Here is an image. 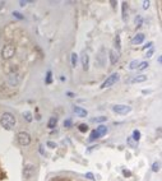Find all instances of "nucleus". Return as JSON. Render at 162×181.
Returning <instances> with one entry per match:
<instances>
[{
  "label": "nucleus",
  "mask_w": 162,
  "mask_h": 181,
  "mask_svg": "<svg viewBox=\"0 0 162 181\" xmlns=\"http://www.w3.org/2000/svg\"><path fill=\"white\" fill-rule=\"evenodd\" d=\"M17 124V119L13 114L10 112H4L0 118V125H2L5 130H13Z\"/></svg>",
  "instance_id": "nucleus-1"
},
{
  "label": "nucleus",
  "mask_w": 162,
  "mask_h": 181,
  "mask_svg": "<svg viewBox=\"0 0 162 181\" xmlns=\"http://www.w3.org/2000/svg\"><path fill=\"white\" fill-rule=\"evenodd\" d=\"M15 54V46L13 44H5L2 49V58L4 60H10Z\"/></svg>",
  "instance_id": "nucleus-2"
},
{
  "label": "nucleus",
  "mask_w": 162,
  "mask_h": 181,
  "mask_svg": "<svg viewBox=\"0 0 162 181\" xmlns=\"http://www.w3.org/2000/svg\"><path fill=\"white\" fill-rule=\"evenodd\" d=\"M31 140H32V138H31V135H29L27 131H19V133L17 134V142H18L20 145L26 147V145L31 144Z\"/></svg>",
  "instance_id": "nucleus-3"
},
{
  "label": "nucleus",
  "mask_w": 162,
  "mask_h": 181,
  "mask_svg": "<svg viewBox=\"0 0 162 181\" xmlns=\"http://www.w3.org/2000/svg\"><path fill=\"white\" fill-rule=\"evenodd\" d=\"M120 79V75H119L117 73H112L110 77H107L106 78V80L102 83V86H101V88H109V87H111V86H114V84Z\"/></svg>",
  "instance_id": "nucleus-4"
},
{
  "label": "nucleus",
  "mask_w": 162,
  "mask_h": 181,
  "mask_svg": "<svg viewBox=\"0 0 162 181\" xmlns=\"http://www.w3.org/2000/svg\"><path fill=\"white\" fill-rule=\"evenodd\" d=\"M112 111L119 114V115H126L132 111V107L128 105H115L112 107Z\"/></svg>",
  "instance_id": "nucleus-5"
},
{
  "label": "nucleus",
  "mask_w": 162,
  "mask_h": 181,
  "mask_svg": "<svg viewBox=\"0 0 162 181\" xmlns=\"http://www.w3.org/2000/svg\"><path fill=\"white\" fill-rule=\"evenodd\" d=\"M35 171H36V167L33 165H26L24 168H23V177L24 180H31L35 175Z\"/></svg>",
  "instance_id": "nucleus-6"
},
{
  "label": "nucleus",
  "mask_w": 162,
  "mask_h": 181,
  "mask_svg": "<svg viewBox=\"0 0 162 181\" xmlns=\"http://www.w3.org/2000/svg\"><path fill=\"white\" fill-rule=\"evenodd\" d=\"M109 56H110V62L112 64V65H115V64L119 61V58H120V52H117L116 50H110Z\"/></svg>",
  "instance_id": "nucleus-7"
},
{
  "label": "nucleus",
  "mask_w": 162,
  "mask_h": 181,
  "mask_svg": "<svg viewBox=\"0 0 162 181\" xmlns=\"http://www.w3.org/2000/svg\"><path fill=\"white\" fill-rule=\"evenodd\" d=\"M73 111L75 112V115H78L79 118H85V116L88 115V111L85 109H83V107H79V106H74Z\"/></svg>",
  "instance_id": "nucleus-8"
},
{
  "label": "nucleus",
  "mask_w": 162,
  "mask_h": 181,
  "mask_svg": "<svg viewBox=\"0 0 162 181\" xmlns=\"http://www.w3.org/2000/svg\"><path fill=\"white\" fill-rule=\"evenodd\" d=\"M82 67H83L84 71H87L90 69V56H88V54L82 55Z\"/></svg>",
  "instance_id": "nucleus-9"
},
{
  "label": "nucleus",
  "mask_w": 162,
  "mask_h": 181,
  "mask_svg": "<svg viewBox=\"0 0 162 181\" xmlns=\"http://www.w3.org/2000/svg\"><path fill=\"white\" fill-rule=\"evenodd\" d=\"M144 38H146V36L143 35V33H137L134 37H133V40H132V44L133 45H140L142 42L144 41Z\"/></svg>",
  "instance_id": "nucleus-10"
},
{
  "label": "nucleus",
  "mask_w": 162,
  "mask_h": 181,
  "mask_svg": "<svg viewBox=\"0 0 162 181\" xmlns=\"http://www.w3.org/2000/svg\"><path fill=\"white\" fill-rule=\"evenodd\" d=\"M9 84L10 86H15V84H18V82H19V75L18 74H14V73H12V74H9Z\"/></svg>",
  "instance_id": "nucleus-11"
},
{
  "label": "nucleus",
  "mask_w": 162,
  "mask_h": 181,
  "mask_svg": "<svg viewBox=\"0 0 162 181\" xmlns=\"http://www.w3.org/2000/svg\"><path fill=\"white\" fill-rule=\"evenodd\" d=\"M147 80V75H137V77H133L132 79H130V83L132 84H135V83H143V82H146Z\"/></svg>",
  "instance_id": "nucleus-12"
},
{
  "label": "nucleus",
  "mask_w": 162,
  "mask_h": 181,
  "mask_svg": "<svg viewBox=\"0 0 162 181\" xmlns=\"http://www.w3.org/2000/svg\"><path fill=\"white\" fill-rule=\"evenodd\" d=\"M96 133L99 134V136H103V135H106V133H107V127H106L105 125H100V126L96 129Z\"/></svg>",
  "instance_id": "nucleus-13"
},
{
  "label": "nucleus",
  "mask_w": 162,
  "mask_h": 181,
  "mask_svg": "<svg viewBox=\"0 0 162 181\" xmlns=\"http://www.w3.org/2000/svg\"><path fill=\"white\" fill-rule=\"evenodd\" d=\"M56 124H58V119L56 118H50V120L47 123V127H49V129H54V127L56 126Z\"/></svg>",
  "instance_id": "nucleus-14"
},
{
  "label": "nucleus",
  "mask_w": 162,
  "mask_h": 181,
  "mask_svg": "<svg viewBox=\"0 0 162 181\" xmlns=\"http://www.w3.org/2000/svg\"><path fill=\"white\" fill-rule=\"evenodd\" d=\"M23 118L27 123H32V120H33V116H32V114L29 111H24L23 112Z\"/></svg>",
  "instance_id": "nucleus-15"
},
{
  "label": "nucleus",
  "mask_w": 162,
  "mask_h": 181,
  "mask_svg": "<svg viewBox=\"0 0 162 181\" xmlns=\"http://www.w3.org/2000/svg\"><path fill=\"white\" fill-rule=\"evenodd\" d=\"M128 18V3L124 2L123 3V20H126Z\"/></svg>",
  "instance_id": "nucleus-16"
},
{
  "label": "nucleus",
  "mask_w": 162,
  "mask_h": 181,
  "mask_svg": "<svg viewBox=\"0 0 162 181\" xmlns=\"http://www.w3.org/2000/svg\"><path fill=\"white\" fill-rule=\"evenodd\" d=\"M148 67H149V64H148L147 61H142V62H139V64H138L137 69H138V70H146Z\"/></svg>",
  "instance_id": "nucleus-17"
},
{
  "label": "nucleus",
  "mask_w": 162,
  "mask_h": 181,
  "mask_svg": "<svg viewBox=\"0 0 162 181\" xmlns=\"http://www.w3.org/2000/svg\"><path fill=\"white\" fill-rule=\"evenodd\" d=\"M115 46H116V51L120 52L121 44H120V36H119V35H116V37H115Z\"/></svg>",
  "instance_id": "nucleus-18"
},
{
  "label": "nucleus",
  "mask_w": 162,
  "mask_h": 181,
  "mask_svg": "<svg viewBox=\"0 0 162 181\" xmlns=\"http://www.w3.org/2000/svg\"><path fill=\"white\" fill-rule=\"evenodd\" d=\"M77 61H78V55L75 54V52H73L72 54V67L73 68L77 67Z\"/></svg>",
  "instance_id": "nucleus-19"
},
{
  "label": "nucleus",
  "mask_w": 162,
  "mask_h": 181,
  "mask_svg": "<svg viewBox=\"0 0 162 181\" xmlns=\"http://www.w3.org/2000/svg\"><path fill=\"white\" fill-rule=\"evenodd\" d=\"M132 139H134L135 142H138L140 139V131L139 130H134L133 131V136H132Z\"/></svg>",
  "instance_id": "nucleus-20"
},
{
  "label": "nucleus",
  "mask_w": 162,
  "mask_h": 181,
  "mask_svg": "<svg viewBox=\"0 0 162 181\" xmlns=\"http://www.w3.org/2000/svg\"><path fill=\"white\" fill-rule=\"evenodd\" d=\"M78 129H79L81 133H85V131H88V125L87 124H81L78 126Z\"/></svg>",
  "instance_id": "nucleus-21"
},
{
  "label": "nucleus",
  "mask_w": 162,
  "mask_h": 181,
  "mask_svg": "<svg viewBox=\"0 0 162 181\" xmlns=\"http://www.w3.org/2000/svg\"><path fill=\"white\" fill-rule=\"evenodd\" d=\"M97 138H100V136H99V134L96 133V130L91 131V134H90V142H93V140H96Z\"/></svg>",
  "instance_id": "nucleus-22"
},
{
  "label": "nucleus",
  "mask_w": 162,
  "mask_h": 181,
  "mask_svg": "<svg viewBox=\"0 0 162 181\" xmlns=\"http://www.w3.org/2000/svg\"><path fill=\"white\" fill-rule=\"evenodd\" d=\"M160 167H161V163L160 162H153V165H152V171L153 172H158L160 171Z\"/></svg>",
  "instance_id": "nucleus-23"
},
{
  "label": "nucleus",
  "mask_w": 162,
  "mask_h": 181,
  "mask_svg": "<svg viewBox=\"0 0 162 181\" xmlns=\"http://www.w3.org/2000/svg\"><path fill=\"white\" fill-rule=\"evenodd\" d=\"M138 64H139V62H138L137 60H133V61H132L130 64H129V69H132V70H133V69H137Z\"/></svg>",
  "instance_id": "nucleus-24"
},
{
  "label": "nucleus",
  "mask_w": 162,
  "mask_h": 181,
  "mask_svg": "<svg viewBox=\"0 0 162 181\" xmlns=\"http://www.w3.org/2000/svg\"><path fill=\"white\" fill-rule=\"evenodd\" d=\"M106 120H107L106 116H100V118H96L93 121H94V123H103V121H106Z\"/></svg>",
  "instance_id": "nucleus-25"
},
{
  "label": "nucleus",
  "mask_w": 162,
  "mask_h": 181,
  "mask_svg": "<svg viewBox=\"0 0 162 181\" xmlns=\"http://www.w3.org/2000/svg\"><path fill=\"white\" fill-rule=\"evenodd\" d=\"M135 24H137V27H142V17L140 15H138L135 18Z\"/></svg>",
  "instance_id": "nucleus-26"
},
{
  "label": "nucleus",
  "mask_w": 162,
  "mask_h": 181,
  "mask_svg": "<svg viewBox=\"0 0 162 181\" xmlns=\"http://www.w3.org/2000/svg\"><path fill=\"white\" fill-rule=\"evenodd\" d=\"M51 75H52V74H51V71L49 70V71H47V74H46V83H47V84H50V83H51Z\"/></svg>",
  "instance_id": "nucleus-27"
},
{
  "label": "nucleus",
  "mask_w": 162,
  "mask_h": 181,
  "mask_svg": "<svg viewBox=\"0 0 162 181\" xmlns=\"http://www.w3.org/2000/svg\"><path fill=\"white\" fill-rule=\"evenodd\" d=\"M149 4H151L149 0H144V2H143V9H148L149 8Z\"/></svg>",
  "instance_id": "nucleus-28"
},
{
  "label": "nucleus",
  "mask_w": 162,
  "mask_h": 181,
  "mask_svg": "<svg viewBox=\"0 0 162 181\" xmlns=\"http://www.w3.org/2000/svg\"><path fill=\"white\" fill-rule=\"evenodd\" d=\"M64 126H65V127H70L72 126V120L70 119L65 120V121H64Z\"/></svg>",
  "instance_id": "nucleus-29"
},
{
  "label": "nucleus",
  "mask_w": 162,
  "mask_h": 181,
  "mask_svg": "<svg viewBox=\"0 0 162 181\" xmlns=\"http://www.w3.org/2000/svg\"><path fill=\"white\" fill-rule=\"evenodd\" d=\"M13 15H14L15 18H18V19H23V15L20 14V13H18V12H13Z\"/></svg>",
  "instance_id": "nucleus-30"
},
{
  "label": "nucleus",
  "mask_w": 162,
  "mask_h": 181,
  "mask_svg": "<svg viewBox=\"0 0 162 181\" xmlns=\"http://www.w3.org/2000/svg\"><path fill=\"white\" fill-rule=\"evenodd\" d=\"M85 177L90 179V180H94V176H93L92 172H87V174H85Z\"/></svg>",
  "instance_id": "nucleus-31"
},
{
  "label": "nucleus",
  "mask_w": 162,
  "mask_h": 181,
  "mask_svg": "<svg viewBox=\"0 0 162 181\" xmlns=\"http://www.w3.org/2000/svg\"><path fill=\"white\" fill-rule=\"evenodd\" d=\"M153 46V42H148V44L143 47V50H147V49H151V47H152Z\"/></svg>",
  "instance_id": "nucleus-32"
},
{
  "label": "nucleus",
  "mask_w": 162,
  "mask_h": 181,
  "mask_svg": "<svg viewBox=\"0 0 162 181\" xmlns=\"http://www.w3.org/2000/svg\"><path fill=\"white\" fill-rule=\"evenodd\" d=\"M47 147H50V148H56V143H54V142H47Z\"/></svg>",
  "instance_id": "nucleus-33"
},
{
  "label": "nucleus",
  "mask_w": 162,
  "mask_h": 181,
  "mask_svg": "<svg viewBox=\"0 0 162 181\" xmlns=\"http://www.w3.org/2000/svg\"><path fill=\"white\" fill-rule=\"evenodd\" d=\"M123 175L129 177V176H132V172H130V171H128V170H124V171H123Z\"/></svg>",
  "instance_id": "nucleus-34"
},
{
  "label": "nucleus",
  "mask_w": 162,
  "mask_h": 181,
  "mask_svg": "<svg viewBox=\"0 0 162 181\" xmlns=\"http://www.w3.org/2000/svg\"><path fill=\"white\" fill-rule=\"evenodd\" d=\"M152 54H153V49H151V50L147 52V58H151V56H152Z\"/></svg>",
  "instance_id": "nucleus-35"
},
{
  "label": "nucleus",
  "mask_w": 162,
  "mask_h": 181,
  "mask_svg": "<svg viewBox=\"0 0 162 181\" xmlns=\"http://www.w3.org/2000/svg\"><path fill=\"white\" fill-rule=\"evenodd\" d=\"M28 2H19V4H20V6H24L26 4H27Z\"/></svg>",
  "instance_id": "nucleus-36"
},
{
  "label": "nucleus",
  "mask_w": 162,
  "mask_h": 181,
  "mask_svg": "<svg viewBox=\"0 0 162 181\" xmlns=\"http://www.w3.org/2000/svg\"><path fill=\"white\" fill-rule=\"evenodd\" d=\"M67 94H68V96H69V97H74V93H72V92H68V93H67Z\"/></svg>",
  "instance_id": "nucleus-37"
},
{
  "label": "nucleus",
  "mask_w": 162,
  "mask_h": 181,
  "mask_svg": "<svg viewBox=\"0 0 162 181\" xmlns=\"http://www.w3.org/2000/svg\"><path fill=\"white\" fill-rule=\"evenodd\" d=\"M55 181H59V180H55Z\"/></svg>",
  "instance_id": "nucleus-38"
}]
</instances>
